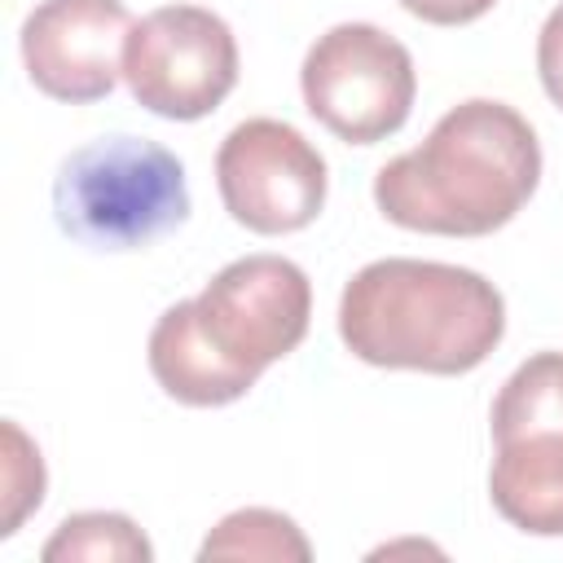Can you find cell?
Wrapping results in <instances>:
<instances>
[{
  "instance_id": "4fadbf2b",
  "label": "cell",
  "mask_w": 563,
  "mask_h": 563,
  "mask_svg": "<svg viewBox=\"0 0 563 563\" xmlns=\"http://www.w3.org/2000/svg\"><path fill=\"white\" fill-rule=\"evenodd\" d=\"M44 563H150L154 550L145 532L119 510H84L66 515L57 532L44 541Z\"/></svg>"
},
{
  "instance_id": "52a82bcc",
  "label": "cell",
  "mask_w": 563,
  "mask_h": 563,
  "mask_svg": "<svg viewBox=\"0 0 563 563\" xmlns=\"http://www.w3.org/2000/svg\"><path fill=\"white\" fill-rule=\"evenodd\" d=\"M216 185L224 211L264 238L308 229L325 207L321 150L282 119H246L216 150Z\"/></svg>"
},
{
  "instance_id": "5b68a950",
  "label": "cell",
  "mask_w": 563,
  "mask_h": 563,
  "mask_svg": "<svg viewBox=\"0 0 563 563\" xmlns=\"http://www.w3.org/2000/svg\"><path fill=\"white\" fill-rule=\"evenodd\" d=\"M123 79L132 101L150 114L194 123L233 92L238 40L229 22L202 4H163L132 22L123 44Z\"/></svg>"
},
{
  "instance_id": "277c9868",
  "label": "cell",
  "mask_w": 563,
  "mask_h": 563,
  "mask_svg": "<svg viewBox=\"0 0 563 563\" xmlns=\"http://www.w3.org/2000/svg\"><path fill=\"white\" fill-rule=\"evenodd\" d=\"M308 114L347 145H374L405 128L418 92L409 48L374 22H339L299 66Z\"/></svg>"
},
{
  "instance_id": "30bf717a",
  "label": "cell",
  "mask_w": 563,
  "mask_h": 563,
  "mask_svg": "<svg viewBox=\"0 0 563 563\" xmlns=\"http://www.w3.org/2000/svg\"><path fill=\"white\" fill-rule=\"evenodd\" d=\"M150 374L154 383L180 400V405H194V409H216V405H229V400H242L255 383L246 374H238L198 330L194 321V303L180 299L172 303L154 330H150Z\"/></svg>"
},
{
  "instance_id": "8992f818",
  "label": "cell",
  "mask_w": 563,
  "mask_h": 563,
  "mask_svg": "<svg viewBox=\"0 0 563 563\" xmlns=\"http://www.w3.org/2000/svg\"><path fill=\"white\" fill-rule=\"evenodd\" d=\"M189 303L202 339L251 383L273 361L290 356L312 321L308 273L286 255H242Z\"/></svg>"
},
{
  "instance_id": "9c48e42d",
  "label": "cell",
  "mask_w": 563,
  "mask_h": 563,
  "mask_svg": "<svg viewBox=\"0 0 563 563\" xmlns=\"http://www.w3.org/2000/svg\"><path fill=\"white\" fill-rule=\"evenodd\" d=\"M488 497L506 523L528 537H563V427L493 440Z\"/></svg>"
},
{
  "instance_id": "3957f363",
  "label": "cell",
  "mask_w": 563,
  "mask_h": 563,
  "mask_svg": "<svg viewBox=\"0 0 563 563\" xmlns=\"http://www.w3.org/2000/svg\"><path fill=\"white\" fill-rule=\"evenodd\" d=\"M57 229L97 251L145 246L189 216L185 167L145 136H101L62 158L53 180Z\"/></svg>"
},
{
  "instance_id": "5bb4252c",
  "label": "cell",
  "mask_w": 563,
  "mask_h": 563,
  "mask_svg": "<svg viewBox=\"0 0 563 563\" xmlns=\"http://www.w3.org/2000/svg\"><path fill=\"white\" fill-rule=\"evenodd\" d=\"M44 501V462L26 431L9 418L4 422V523L0 537H13L22 519Z\"/></svg>"
},
{
  "instance_id": "ba28073f",
  "label": "cell",
  "mask_w": 563,
  "mask_h": 563,
  "mask_svg": "<svg viewBox=\"0 0 563 563\" xmlns=\"http://www.w3.org/2000/svg\"><path fill=\"white\" fill-rule=\"evenodd\" d=\"M128 31L123 0H40L22 22L26 75L53 101H101L123 75Z\"/></svg>"
},
{
  "instance_id": "7c38bea8",
  "label": "cell",
  "mask_w": 563,
  "mask_h": 563,
  "mask_svg": "<svg viewBox=\"0 0 563 563\" xmlns=\"http://www.w3.org/2000/svg\"><path fill=\"white\" fill-rule=\"evenodd\" d=\"M493 440L563 427V352H537L528 356L497 391L493 400Z\"/></svg>"
},
{
  "instance_id": "9a60e30c",
  "label": "cell",
  "mask_w": 563,
  "mask_h": 563,
  "mask_svg": "<svg viewBox=\"0 0 563 563\" xmlns=\"http://www.w3.org/2000/svg\"><path fill=\"white\" fill-rule=\"evenodd\" d=\"M537 75H541L545 97L563 110V4H554L550 18L541 22V35H537Z\"/></svg>"
},
{
  "instance_id": "6da1fadb",
  "label": "cell",
  "mask_w": 563,
  "mask_h": 563,
  "mask_svg": "<svg viewBox=\"0 0 563 563\" xmlns=\"http://www.w3.org/2000/svg\"><path fill=\"white\" fill-rule=\"evenodd\" d=\"M541 180L532 123L493 97H471L440 114L418 150L396 154L374 176L378 211L413 233L484 238L510 224Z\"/></svg>"
},
{
  "instance_id": "8fae6325",
  "label": "cell",
  "mask_w": 563,
  "mask_h": 563,
  "mask_svg": "<svg viewBox=\"0 0 563 563\" xmlns=\"http://www.w3.org/2000/svg\"><path fill=\"white\" fill-rule=\"evenodd\" d=\"M198 559L211 563V559H264V563H308L312 559V545L308 537L299 532V523L282 510H268V506H246V510H233L224 515L207 541L198 545Z\"/></svg>"
},
{
  "instance_id": "7a4b0ae2",
  "label": "cell",
  "mask_w": 563,
  "mask_h": 563,
  "mask_svg": "<svg viewBox=\"0 0 563 563\" xmlns=\"http://www.w3.org/2000/svg\"><path fill=\"white\" fill-rule=\"evenodd\" d=\"M506 334L501 290L462 264L387 255L352 273L339 299L343 347L378 369L466 374Z\"/></svg>"
},
{
  "instance_id": "2e32d148",
  "label": "cell",
  "mask_w": 563,
  "mask_h": 563,
  "mask_svg": "<svg viewBox=\"0 0 563 563\" xmlns=\"http://www.w3.org/2000/svg\"><path fill=\"white\" fill-rule=\"evenodd\" d=\"M497 0H400L405 13L431 22V26H466L475 18H484Z\"/></svg>"
}]
</instances>
